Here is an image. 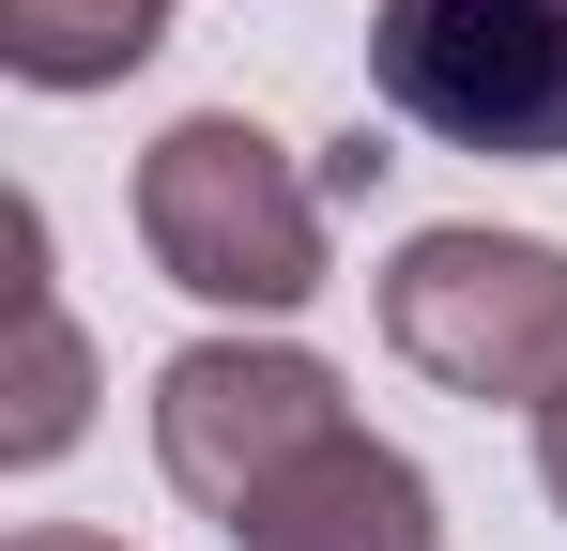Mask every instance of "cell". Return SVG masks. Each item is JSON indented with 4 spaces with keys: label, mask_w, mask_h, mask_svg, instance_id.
I'll return each mask as SVG.
<instances>
[{
    "label": "cell",
    "mask_w": 567,
    "mask_h": 551,
    "mask_svg": "<svg viewBox=\"0 0 567 551\" xmlns=\"http://www.w3.org/2000/svg\"><path fill=\"white\" fill-rule=\"evenodd\" d=\"M383 169H399V154H383L369 123H353V138H338V154H322V199H369V184H383Z\"/></svg>",
    "instance_id": "8"
},
{
    "label": "cell",
    "mask_w": 567,
    "mask_h": 551,
    "mask_svg": "<svg viewBox=\"0 0 567 551\" xmlns=\"http://www.w3.org/2000/svg\"><path fill=\"white\" fill-rule=\"evenodd\" d=\"M78 429H93V353H78L62 291H47V215L16 199V414H0V459L31 475V459H62Z\"/></svg>",
    "instance_id": "6"
},
{
    "label": "cell",
    "mask_w": 567,
    "mask_h": 551,
    "mask_svg": "<svg viewBox=\"0 0 567 551\" xmlns=\"http://www.w3.org/2000/svg\"><path fill=\"white\" fill-rule=\"evenodd\" d=\"M169 46V0H0V77L16 92H107Z\"/></svg>",
    "instance_id": "7"
},
{
    "label": "cell",
    "mask_w": 567,
    "mask_h": 551,
    "mask_svg": "<svg viewBox=\"0 0 567 551\" xmlns=\"http://www.w3.org/2000/svg\"><path fill=\"white\" fill-rule=\"evenodd\" d=\"M537 490H553V506H567V398H553V414H537Z\"/></svg>",
    "instance_id": "10"
},
{
    "label": "cell",
    "mask_w": 567,
    "mask_h": 551,
    "mask_svg": "<svg viewBox=\"0 0 567 551\" xmlns=\"http://www.w3.org/2000/svg\"><path fill=\"white\" fill-rule=\"evenodd\" d=\"M338 429H353L338 367L291 353V337H199V353L154 367V459H169V490H185L215 537H230L277 475H307Z\"/></svg>",
    "instance_id": "4"
},
{
    "label": "cell",
    "mask_w": 567,
    "mask_h": 551,
    "mask_svg": "<svg viewBox=\"0 0 567 551\" xmlns=\"http://www.w3.org/2000/svg\"><path fill=\"white\" fill-rule=\"evenodd\" d=\"M369 92L491 169H567V0H383Z\"/></svg>",
    "instance_id": "2"
},
{
    "label": "cell",
    "mask_w": 567,
    "mask_h": 551,
    "mask_svg": "<svg viewBox=\"0 0 567 551\" xmlns=\"http://www.w3.org/2000/svg\"><path fill=\"white\" fill-rule=\"evenodd\" d=\"M138 246L169 291L199 306H246L291 322L322 291V169H291L246 107H185L154 154H138Z\"/></svg>",
    "instance_id": "1"
},
{
    "label": "cell",
    "mask_w": 567,
    "mask_h": 551,
    "mask_svg": "<svg viewBox=\"0 0 567 551\" xmlns=\"http://www.w3.org/2000/svg\"><path fill=\"white\" fill-rule=\"evenodd\" d=\"M0 551H123V537H93V521H16Z\"/></svg>",
    "instance_id": "9"
},
{
    "label": "cell",
    "mask_w": 567,
    "mask_h": 551,
    "mask_svg": "<svg viewBox=\"0 0 567 551\" xmlns=\"http://www.w3.org/2000/svg\"><path fill=\"white\" fill-rule=\"evenodd\" d=\"M230 551H445V506H430V475L399 445L338 429L307 475H277V490L230 521Z\"/></svg>",
    "instance_id": "5"
},
{
    "label": "cell",
    "mask_w": 567,
    "mask_h": 551,
    "mask_svg": "<svg viewBox=\"0 0 567 551\" xmlns=\"http://www.w3.org/2000/svg\"><path fill=\"white\" fill-rule=\"evenodd\" d=\"M383 353L445 398H567V246L537 230H414L383 261Z\"/></svg>",
    "instance_id": "3"
}]
</instances>
